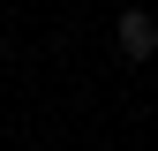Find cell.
Listing matches in <instances>:
<instances>
[{
    "mask_svg": "<svg viewBox=\"0 0 158 151\" xmlns=\"http://www.w3.org/2000/svg\"><path fill=\"white\" fill-rule=\"evenodd\" d=\"M121 53H128V61H151V53H158V23H151V15H121Z\"/></svg>",
    "mask_w": 158,
    "mask_h": 151,
    "instance_id": "1",
    "label": "cell"
}]
</instances>
